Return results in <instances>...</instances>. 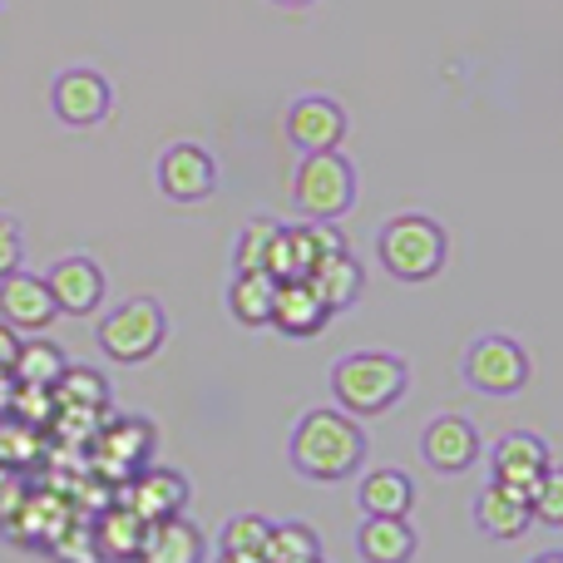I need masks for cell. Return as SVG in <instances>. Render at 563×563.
<instances>
[{
    "mask_svg": "<svg viewBox=\"0 0 563 563\" xmlns=\"http://www.w3.org/2000/svg\"><path fill=\"white\" fill-rule=\"evenodd\" d=\"M277 5H291V10H301V5H311V0H277Z\"/></svg>",
    "mask_w": 563,
    "mask_h": 563,
    "instance_id": "e575fe53",
    "label": "cell"
},
{
    "mask_svg": "<svg viewBox=\"0 0 563 563\" xmlns=\"http://www.w3.org/2000/svg\"><path fill=\"white\" fill-rule=\"evenodd\" d=\"M291 198L307 218H321V223H336V218L351 213L356 203V168L341 148H327V154H301V168L291 178Z\"/></svg>",
    "mask_w": 563,
    "mask_h": 563,
    "instance_id": "277c9868",
    "label": "cell"
},
{
    "mask_svg": "<svg viewBox=\"0 0 563 563\" xmlns=\"http://www.w3.org/2000/svg\"><path fill=\"white\" fill-rule=\"evenodd\" d=\"M475 525H479V534H489V539H519L534 525V505H529L525 489H509V485L489 479L475 499Z\"/></svg>",
    "mask_w": 563,
    "mask_h": 563,
    "instance_id": "2e32d148",
    "label": "cell"
},
{
    "mask_svg": "<svg viewBox=\"0 0 563 563\" xmlns=\"http://www.w3.org/2000/svg\"><path fill=\"white\" fill-rule=\"evenodd\" d=\"M55 400L65 410H75V416H99L109 400V386L89 366H65V376L55 380Z\"/></svg>",
    "mask_w": 563,
    "mask_h": 563,
    "instance_id": "484cf974",
    "label": "cell"
},
{
    "mask_svg": "<svg viewBox=\"0 0 563 563\" xmlns=\"http://www.w3.org/2000/svg\"><path fill=\"white\" fill-rule=\"evenodd\" d=\"M20 257H25V238H20V223L0 213V277L20 273Z\"/></svg>",
    "mask_w": 563,
    "mask_h": 563,
    "instance_id": "4dcf8cb0",
    "label": "cell"
},
{
    "mask_svg": "<svg viewBox=\"0 0 563 563\" xmlns=\"http://www.w3.org/2000/svg\"><path fill=\"white\" fill-rule=\"evenodd\" d=\"M144 534H148V525L124 505V499H119V505H109L104 515H99V525H95V554L104 563H139Z\"/></svg>",
    "mask_w": 563,
    "mask_h": 563,
    "instance_id": "d6986e66",
    "label": "cell"
},
{
    "mask_svg": "<svg viewBox=\"0 0 563 563\" xmlns=\"http://www.w3.org/2000/svg\"><path fill=\"white\" fill-rule=\"evenodd\" d=\"M420 455L440 475H465L479 460V430L465 416H435L426 426V435H420Z\"/></svg>",
    "mask_w": 563,
    "mask_h": 563,
    "instance_id": "30bf717a",
    "label": "cell"
},
{
    "mask_svg": "<svg viewBox=\"0 0 563 563\" xmlns=\"http://www.w3.org/2000/svg\"><path fill=\"white\" fill-rule=\"evenodd\" d=\"M109 104H114V89L99 69H65L49 85V109L69 129H95L99 119H109Z\"/></svg>",
    "mask_w": 563,
    "mask_h": 563,
    "instance_id": "52a82bcc",
    "label": "cell"
},
{
    "mask_svg": "<svg viewBox=\"0 0 563 563\" xmlns=\"http://www.w3.org/2000/svg\"><path fill=\"white\" fill-rule=\"evenodd\" d=\"M55 317H59V307H55V291H49L45 277H35V273L0 277V321H5V327L45 331Z\"/></svg>",
    "mask_w": 563,
    "mask_h": 563,
    "instance_id": "8fae6325",
    "label": "cell"
},
{
    "mask_svg": "<svg viewBox=\"0 0 563 563\" xmlns=\"http://www.w3.org/2000/svg\"><path fill=\"white\" fill-rule=\"evenodd\" d=\"M361 509L376 519H406L416 509V485H410L406 470H371L356 489Z\"/></svg>",
    "mask_w": 563,
    "mask_h": 563,
    "instance_id": "44dd1931",
    "label": "cell"
},
{
    "mask_svg": "<svg viewBox=\"0 0 563 563\" xmlns=\"http://www.w3.org/2000/svg\"><path fill=\"white\" fill-rule=\"evenodd\" d=\"M534 563H563V554H539Z\"/></svg>",
    "mask_w": 563,
    "mask_h": 563,
    "instance_id": "836d02e7",
    "label": "cell"
},
{
    "mask_svg": "<svg viewBox=\"0 0 563 563\" xmlns=\"http://www.w3.org/2000/svg\"><path fill=\"white\" fill-rule=\"evenodd\" d=\"M416 529L410 519H376L366 515L356 529V554L361 563H410L416 559Z\"/></svg>",
    "mask_w": 563,
    "mask_h": 563,
    "instance_id": "ac0fdd59",
    "label": "cell"
},
{
    "mask_svg": "<svg viewBox=\"0 0 563 563\" xmlns=\"http://www.w3.org/2000/svg\"><path fill=\"white\" fill-rule=\"evenodd\" d=\"M287 139L301 154H327V148H341L346 139V109L327 95H307L287 109Z\"/></svg>",
    "mask_w": 563,
    "mask_h": 563,
    "instance_id": "9c48e42d",
    "label": "cell"
},
{
    "mask_svg": "<svg viewBox=\"0 0 563 563\" xmlns=\"http://www.w3.org/2000/svg\"><path fill=\"white\" fill-rule=\"evenodd\" d=\"M124 505L134 509L144 525L174 519V515H184V505H188V479L178 475V470L148 465V470H139V475H134V489H129Z\"/></svg>",
    "mask_w": 563,
    "mask_h": 563,
    "instance_id": "5bb4252c",
    "label": "cell"
},
{
    "mask_svg": "<svg viewBox=\"0 0 563 563\" xmlns=\"http://www.w3.org/2000/svg\"><path fill=\"white\" fill-rule=\"evenodd\" d=\"M267 534H273V525L267 519H257V515H233L223 525V554H263L267 549Z\"/></svg>",
    "mask_w": 563,
    "mask_h": 563,
    "instance_id": "f1b7e54d",
    "label": "cell"
},
{
    "mask_svg": "<svg viewBox=\"0 0 563 563\" xmlns=\"http://www.w3.org/2000/svg\"><path fill=\"white\" fill-rule=\"evenodd\" d=\"M164 336H168V321H164V307H158L154 297H134L99 321V346H104V356L119 361V366L148 361L158 346H164Z\"/></svg>",
    "mask_w": 563,
    "mask_h": 563,
    "instance_id": "5b68a950",
    "label": "cell"
},
{
    "mask_svg": "<svg viewBox=\"0 0 563 563\" xmlns=\"http://www.w3.org/2000/svg\"><path fill=\"white\" fill-rule=\"evenodd\" d=\"M307 282L317 287V297L327 301L331 311H346V307H356L361 287H366V267H361L351 253H336V257H327Z\"/></svg>",
    "mask_w": 563,
    "mask_h": 563,
    "instance_id": "603a6c76",
    "label": "cell"
},
{
    "mask_svg": "<svg viewBox=\"0 0 563 563\" xmlns=\"http://www.w3.org/2000/svg\"><path fill=\"white\" fill-rule=\"evenodd\" d=\"M139 563H208V539H203V529L188 525L184 515L158 519V525H148Z\"/></svg>",
    "mask_w": 563,
    "mask_h": 563,
    "instance_id": "e0dca14e",
    "label": "cell"
},
{
    "mask_svg": "<svg viewBox=\"0 0 563 563\" xmlns=\"http://www.w3.org/2000/svg\"><path fill=\"white\" fill-rule=\"evenodd\" d=\"M218 563H267L263 554H218Z\"/></svg>",
    "mask_w": 563,
    "mask_h": 563,
    "instance_id": "d6a6232c",
    "label": "cell"
},
{
    "mask_svg": "<svg viewBox=\"0 0 563 563\" xmlns=\"http://www.w3.org/2000/svg\"><path fill=\"white\" fill-rule=\"evenodd\" d=\"M263 559L267 563H317L321 559V539H317V529H311V525L287 519V525H273Z\"/></svg>",
    "mask_w": 563,
    "mask_h": 563,
    "instance_id": "4316f807",
    "label": "cell"
},
{
    "mask_svg": "<svg viewBox=\"0 0 563 563\" xmlns=\"http://www.w3.org/2000/svg\"><path fill=\"white\" fill-rule=\"evenodd\" d=\"M287 253H291V277H311L327 257L346 253V238L336 223H321V218H301L287 228Z\"/></svg>",
    "mask_w": 563,
    "mask_h": 563,
    "instance_id": "ffe728a7",
    "label": "cell"
},
{
    "mask_svg": "<svg viewBox=\"0 0 563 563\" xmlns=\"http://www.w3.org/2000/svg\"><path fill=\"white\" fill-rule=\"evenodd\" d=\"M15 356H20V331L0 321V371H5V376L15 371Z\"/></svg>",
    "mask_w": 563,
    "mask_h": 563,
    "instance_id": "1f68e13d",
    "label": "cell"
},
{
    "mask_svg": "<svg viewBox=\"0 0 563 563\" xmlns=\"http://www.w3.org/2000/svg\"><path fill=\"white\" fill-rule=\"evenodd\" d=\"M158 188H164V198H174V203H203L218 188L213 154L198 144H168L164 154H158Z\"/></svg>",
    "mask_w": 563,
    "mask_h": 563,
    "instance_id": "ba28073f",
    "label": "cell"
},
{
    "mask_svg": "<svg viewBox=\"0 0 563 563\" xmlns=\"http://www.w3.org/2000/svg\"><path fill=\"white\" fill-rule=\"evenodd\" d=\"M366 460V435H361L356 416L346 410H307L291 430V470L311 485H336V479L356 475Z\"/></svg>",
    "mask_w": 563,
    "mask_h": 563,
    "instance_id": "6da1fadb",
    "label": "cell"
},
{
    "mask_svg": "<svg viewBox=\"0 0 563 563\" xmlns=\"http://www.w3.org/2000/svg\"><path fill=\"white\" fill-rule=\"evenodd\" d=\"M148 450H154V430H148L144 420H114V426L99 435V455H104V465H114L119 475H139Z\"/></svg>",
    "mask_w": 563,
    "mask_h": 563,
    "instance_id": "7402d4cb",
    "label": "cell"
},
{
    "mask_svg": "<svg viewBox=\"0 0 563 563\" xmlns=\"http://www.w3.org/2000/svg\"><path fill=\"white\" fill-rule=\"evenodd\" d=\"M273 301H277L273 273H238L233 287H228V311L243 327H273Z\"/></svg>",
    "mask_w": 563,
    "mask_h": 563,
    "instance_id": "cb8c5ba5",
    "label": "cell"
},
{
    "mask_svg": "<svg viewBox=\"0 0 563 563\" xmlns=\"http://www.w3.org/2000/svg\"><path fill=\"white\" fill-rule=\"evenodd\" d=\"M465 380L479 396H519L529 386V356L515 336H479L465 351Z\"/></svg>",
    "mask_w": 563,
    "mask_h": 563,
    "instance_id": "8992f818",
    "label": "cell"
},
{
    "mask_svg": "<svg viewBox=\"0 0 563 563\" xmlns=\"http://www.w3.org/2000/svg\"><path fill=\"white\" fill-rule=\"evenodd\" d=\"M445 228L426 213H400L380 228L376 238V257L396 282H430L445 267Z\"/></svg>",
    "mask_w": 563,
    "mask_h": 563,
    "instance_id": "3957f363",
    "label": "cell"
},
{
    "mask_svg": "<svg viewBox=\"0 0 563 563\" xmlns=\"http://www.w3.org/2000/svg\"><path fill=\"white\" fill-rule=\"evenodd\" d=\"M65 351L55 346V341H45V336H35V341H20V356H15V386H45V390H55V380L65 376Z\"/></svg>",
    "mask_w": 563,
    "mask_h": 563,
    "instance_id": "d4e9b609",
    "label": "cell"
},
{
    "mask_svg": "<svg viewBox=\"0 0 563 563\" xmlns=\"http://www.w3.org/2000/svg\"><path fill=\"white\" fill-rule=\"evenodd\" d=\"M529 505H534V519L549 529H563V465H549L539 475V485L529 489Z\"/></svg>",
    "mask_w": 563,
    "mask_h": 563,
    "instance_id": "f546056e",
    "label": "cell"
},
{
    "mask_svg": "<svg viewBox=\"0 0 563 563\" xmlns=\"http://www.w3.org/2000/svg\"><path fill=\"white\" fill-rule=\"evenodd\" d=\"M554 465L549 460V445L539 435H529V430H515V435H505L495 445V455H489V479L495 485H509V489H534L539 475Z\"/></svg>",
    "mask_w": 563,
    "mask_h": 563,
    "instance_id": "7c38bea8",
    "label": "cell"
},
{
    "mask_svg": "<svg viewBox=\"0 0 563 563\" xmlns=\"http://www.w3.org/2000/svg\"><path fill=\"white\" fill-rule=\"evenodd\" d=\"M277 233H282V223H273V218H253V223L243 228V238H238V247H233L238 273H267Z\"/></svg>",
    "mask_w": 563,
    "mask_h": 563,
    "instance_id": "83f0119b",
    "label": "cell"
},
{
    "mask_svg": "<svg viewBox=\"0 0 563 563\" xmlns=\"http://www.w3.org/2000/svg\"><path fill=\"white\" fill-rule=\"evenodd\" d=\"M410 386V371L390 351H351L331 366V396L346 416H386Z\"/></svg>",
    "mask_w": 563,
    "mask_h": 563,
    "instance_id": "7a4b0ae2",
    "label": "cell"
},
{
    "mask_svg": "<svg viewBox=\"0 0 563 563\" xmlns=\"http://www.w3.org/2000/svg\"><path fill=\"white\" fill-rule=\"evenodd\" d=\"M317 563H321V559H317Z\"/></svg>",
    "mask_w": 563,
    "mask_h": 563,
    "instance_id": "d590c367",
    "label": "cell"
},
{
    "mask_svg": "<svg viewBox=\"0 0 563 563\" xmlns=\"http://www.w3.org/2000/svg\"><path fill=\"white\" fill-rule=\"evenodd\" d=\"M45 282L65 317H89V311H99V301H104V273H99V263H89V257H59Z\"/></svg>",
    "mask_w": 563,
    "mask_h": 563,
    "instance_id": "9a60e30c",
    "label": "cell"
},
{
    "mask_svg": "<svg viewBox=\"0 0 563 563\" xmlns=\"http://www.w3.org/2000/svg\"><path fill=\"white\" fill-rule=\"evenodd\" d=\"M331 321V307L317 297L307 277H287L277 282V301H273V327L291 341H311L321 327Z\"/></svg>",
    "mask_w": 563,
    "mask_h": 563,
    "instance_id": "4fadbf2b",
    "label": "cell"
}]
</instances>
